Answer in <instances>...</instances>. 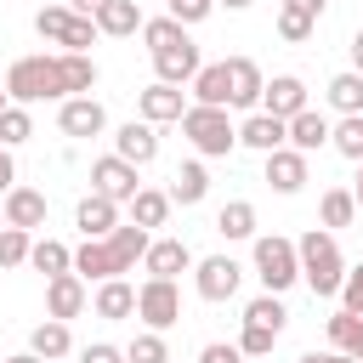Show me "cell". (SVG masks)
<instances>
[{"label": "cell", "instance_id": "1", "mask_svg": "<svg viewBox=\"0 0 363 363\" xmlns=\"http://www.w3.org/2000/svg\"><path fill=\"white\" fill-rule=\"evenodd\" d=\"M6 96L17 108H34V102H68V79H62V57L51 51H34V57H17L6 68Z\"/></svg>", "mask_w": 363, "mask_h": 363}, {"label": "cell", "instance_id": "2", "mask_svg": "<svg viewBox=\"0 0 363 363\" xmlns=\"http://www.w3.org/2000/svg\"><path fill=\"white\" fill-rule=\"evenodd\" d=\"M295 250H301V284H306L312 295H323V301L340 295V284H346V255H340L335 233L312 227V233L295 238Z\"/></svg>", "mask_w": 363, "mask_h": 363}, {"label": "cell", "instance_id": "3", "mask_svg": "<svg viewBox=\"0 0 363 363\" xmlns=\"http://www.w3.org/2000/svg\"><path fill=\"white\" fill-rule=\"evenodd\" d=\"M250 261H255V278H261L267 295H284L289 284H301V250H295V238H284V233H255Z\"/></svg>", "mask_w": 363, "mask_h": 363}, {"label": "cell", "instance_id": "4", "mask_svg": "<svg viewBox=\"0 0 363 363\" xmlns=\"http://www.w3.org/2000/svg\"><path fill=\"white\" fill-rule=\"evenodd\" d=\"M182 136L193 142V153L199 159H227L233 147H238V125L227 119V108H187L182 113Z\"/></svg>", "mask_w": 363, "mask_h": 363}, {"label": "cell", "instance_id": "5", "mask_svg": "<svg viewBox=\"0 0 363 363\" xmlns=\"http://www.w3.org/2000/svg\"><path fill=\"white\" fill-rule=\"evenodd\" d=\"M34 28H40V40L62 45V51H91V45L102 40L96 17H79V11H68V6H40V11H34Z\"/></svg>", "mask_w": 363, "mask_h": 363}, {"label": "cell", "instance_id": "6", "mask_svg": "<svg viewBox=\"0 0 363 363\" xmlns=\"http://www.w3.org/2000/svg\"><path fill=\"white\" fill-rule=\"evenodd\" d=\"M91 193H102V199H113V204H130V199L142 193V170L125 164L119 153H102V159H91Z\"/></svg>", "mask_w": 363, "mask_h": 363}, {"label": "cell", "instance_id": "7", "mask_svg": "<svg viewBox=\"0 0 363 363\" xmlns=\"http://www.w3.org/2000/svg\"><path fill=\"white\" fill-rule=\"evenodd\" d=\"M136 318L147 323V329H170L176 318H182V289L170 284V278H147V284H136Z\"/></svg>", "mask_w": 363, "mask_h": 363}, {"label": "cell", "instance_id": "8", "mask_svg": "<svg viewBox=\"0 0 363 363\" xmlns=\"http://www.w3.org/2000/svg\"><path fill=\"white\" fill-rule=\"evenodd\" d=\"M238 284H244V267H238L233 255H204V261H193V289H199V301H233Z\"/></svg>", "mask_w": 363, "mask_h": 363}, {"label": "cell", "instance_id": "9", "mask_svg": "<svg viewBox=\"0 0 363 363\" xmlns=\"http://www.w3.org/2000/svg\"><path fill=\"white\" fill-rule=\"evenodd\" d=\"M312 102H306V79L301 74H272L267 79V91H261V113H272V119H295V113H306Z\"/></svg>", "mask_w": 363, "mask_h": 363}, {"label": "cell", "instance_id": "10", "mask_svg": "<svg viewBox=\"0 0 363 363\" xmlns=\"http://www.w3.org/2000/svg\"><path fill=\"white\" fill-rule=\"evenodd\" d=\"M57 130L62 136H102L108 130V113H102V102L96 96H68V102H57Z\"/></svg>", "mask_w": 363, "mask_h": 363}, {"label": "cell", "instance_id": "11", "mask_svg": "<svg viewBox=\"0 0 363 363\" xmlns=\"http://www.w3.org/2000/svg\"><path fill=\"white\" fill-rule=\"evenodd\" d=\"M187 108H193V102H187L176 85H159V79H153L147 91H136V113H142L147 125H182Z\"/></svg>", "mask_w": 363, "mask_h": 363}, {"label": "cell", "instance_id": "12", "mask_svg": "<svg viewBox=\"0 0 363 363\" xmlns=\"http://www.w3.org/2000/svg\"><path fill=\"white\" fill-rule=\"evenodd\" d=\"M113 153L125 159V164H153L159 159V125H147V119H130V125H119L113 130Z\"/></svg>", "mask_w": 363, "mask_h": 363}, {"label": "cell", "instance_id": "13", "mask_svg": "<svg viewBox=\"0 0 363 363\" xmlns=\"http://www.w3.org/2000/svg\"><path fill=\"white\" fill-rule=\"evenodd\" d=\"M238 147H250V153H261V159H267V153H278V147H289V125L255 108V113H250V119L238 125Z\"/></svg>", "mask_w": 363, "mask_h": 363}, {"label": "cell", "instance_id": "14", "mask_svg": "<svg viewBox=\"0 0 363 363\" xmlns=\"http://www.w3.org/2000/svg\"><path fill=\"white\" fill-rule=\"evenodd\" d=\"M85 278L79 272H62V278H45V318H57V323H68V318H79L85 312Z\"/></svg>", "mask_w": 363, "mask_h": 363}, {"label": "cell", "instance_id": "15", "mask_svg": "<svg viewBox=\"0 0 363 363\" xmlns=\"http://www.w3.org/2000/svg\"><path fill=\"white\" fill-rule=\"evenodd\" d=\"M199 68H204V62H199V45H193V40H187V45H170V51L153 57V79H159V85H176V91L193 85Z\"/></svg>", "mask_w": 363, "mask_h": 363}, {"label": "cell", "instance_id": "16", "mask_svg": "<svg viewBox=\"0 0 363 363\" xmlns=\"http://www.w3.org/2000/svg\"><path fill=\"white\" fill-rule=\"evenodd\" d=\"M227 85H233V102H227V108H261L267 74H261L255 57H227Z\"/></svg>", "mask_w": 363, "mask_h": 363}, {"label": "cell", "instance_id": "17", "mask_svg": "<svg viewBox=\"0 0 363 363\" xmlns=\"http://www.w3.org/2000/svg\"><path fill=\"white\" fill-rule=\"evenodd\" d=\"M187 267H193V250H187L182 238H153L147 255H142V272H147V278H170V284H176V272H187Z\"/></svg>", "mask_w": 363, "mask_h": 363}, {"label": "cell", "instance_id": "18", "mask_svg": "<svg viewBox=\"0 0 363 363\" xmlns=\"http://www.w3.org/2000/svg\"><path fill=\"white\" fill-rule=\"evenodd\" d=\"M267 187L272 193H301L306 187V153H295V147H278V153H267Z\"/></svg>", "mask_w": 363, "mask_h": 363}, {"label": "cell", "instance_id": "19", "mask_svg": "<svg viewBox=\"0 0 363 363\" xmlns=\"http://www.w3.org/2000/svg\"><path fill=\"white\" fill-rule=\"evenodd\" d=\"M0 210H6V227H23V233L45 227V193L40 187H11L0 199Z\"/></svg>", "mask_w": 363, "mask_h": 363}, {"label": "cell", "instance_id": "20", "mask_svg": "<svg viewBox=\"0 0 363 363\" xmlns=\"http://www.w3.org/2000/svg\"><path fill=\"white\" fill-rule=\"evenodd\" d=\"M74 227H79L85 238H108V233L119 227V204L102 199V193H85V199L74 204Z\"/></svg>", "mask_w": 363, "mask_h": 363}, {"label": "cell", "instance_id": "21", "mask_svg": "<svg viewBox=\"0 0 363 363\" xmlns=\"http://www.w3.org/2000/svg\"><path fill=\"white\" fill-rule=\"evenodd\" d=\"M329 136H335V125H329L318 108H306V113H295V119H289V147H295V153H306V159H312L318 147H329Z\"/></svg>", "mask_w": 363, "mask_h": 363}, {"label": "cell", "instance_id": "22", "mask_svg": "<svg viewBox=\"0 0 363 363\" xmlns=\"http://www.w3.org/2000/svg\"><path fill=\"white\" fill-rule=\"evenodd\" d=\"M91 306H96V318H108V323H119V318H136V284H125V278H108V284H96Z\"/></svg>", "mask_w": 363, "mask_h": 363}, {"label": "cell", "instance_id": "23", "mask_svg": "<svg viewBox=\"0 0 363 363\" xmlns=\"http://www.w3.org/2000/svg\"><path fill=\"white\" fill-rule=\"evenodd\" d=\"M142 6L136 0H108L102 11H96V28L108 34V40H130V34H142Z\"/></svg>", "mask_w": 363, "mask_h": 363}, {"label": "cell", "instance_id": "24", "mask_svg": "<svg viewBox=\"0 0 363 363\" xmlns=\"http://www.w3.org/2000/svg\"><path fill=\"white\" fill-rule=\"evenodd\" d=\"M187 91H193V102H199V108H227V102H233L227 62H204V68H199V79H193Z\"/></svg>", "mask_w": 363, "mask_h": 363}, {"label": "cell", "instance_id": "25", "mask_svg": "<svg viewBox=\"0 0 363 363\" xmlns=\"http://www.w3.org/2000/svg\"><path fill=\"white\" fill-rule=\"evenodd\" d=\"M28 352H34V357H45V363L68 357V352H74V335H68V323H57V318L34 323V329H28Z\"/></svg>", "mask_w": 363, "mask_h": 363}, {"label": "cell", "instance_id": "26", "mask_svg": "<svg viewBox=\"0 0 363 363\" xmlns=\"http://www.w3.org/2000/svg\"><path fill=\"white\" fill-rule=\"evenodd\" d=\"M204 193H210V170H204L199 159L176 164V176H170V204H204Z\"/></svg>", "mask_w": 363, "mask_h": 363}, {"label": "cell", "instance_id": "27", "mask_svg": "<svg viewBox=\"0 0 363 363\" xmlns=\"http://www.w3.org/2000/svg\"><path fill=\"white\" fill-rule=\"evenodd\" d=\"M28 267H34V272H45V278H62V272H74V250H68L62 238H34Z\"/></svg>", "mask_w": 363, "mask_h": 363}, {"label": "cell", "instance_id": "28", "mask_svg": "<svg viewBox=\"0 0 363 363\" xmlns=\"http://www.w3.org/2000/svg\"><path fill=\"white\" fill-rule=\"evenodd\" d=\"M323 329H329V346H335V352H346V357H357V363H363V318H357V312H346V306H340Z\"/></svg>", "mask_w": 363, "mask_h": 363}, {"label": "cell", "instance_id": "29", "mask_svg": "<svg viewBox=\"0 0 363 363\" xmlns=\"http://www.w3.org/2000/svg\"><path fill=\"white\" fill-rule=\"evenodd\" d=\"M187 40H193V34H187V28L170 17V11L142 23V45H147V57H159V51H170V45H187Z\"/></svg>", "mask_w": 363, "mask_h": 363}, {"label": "cell", "instance_id": "30", "mask_svg": "<svg viewBox=\"0 0 363 363\" xmlns=\"http://www.w3.org/2000/svg\"><path fill=\"white\" fill-rule=\"evenodd\" d=\"M170 210H176V204H170V193H159V187H142V193L130 199V221H136V227H147V233H153V227H164V221H170Z\"/></svg>", "mask_w": 363, "mask_h": 363}, {"label": "cell", "instance_id": "31", "mask_svg": "<svg viewBox=\"0 0 363 363\" xmlns=\"http://www.w3.org/2000/svg\"><path fill=\"white\" fill-rule=\"evenodd\" d=\"M318 216H323V233L352 227V221H357V199H352V187H329V193L318 199Z\"/></svg>", "mask_w": 363, "mask_h": 363}, {"label": "cell", "instance_id": "32", "mask_svg": "<svg viewBox=\"0 0 363 363\" xmlns=\"http://www.w3.org/2000/svg\"><path fill=\"white\" fill-rule=\"evenodd\" d=\"M216 233L221 238H255V204L250 199H227L216 210Z\"/></svg>", "mask_w": 363, "mask_h": 363}, {"label": "cell", "instance_id": "33", "mask_svg": "<svg viewBox=\"0 0 363 363\" xmlns=\"http://www.w3.org/2000/svg\"><path fill=\"white\" fill-rule=\"evenodd\" d=\"M323 96H329V108H335L340 119H346V113H363V74H352V68L335 74V79L323 85Z\"/></svg>", "mask_w": 363, "mask_h": 363}, {"label": "cell", "instance_id": "34", "mask_svg": "<svg viewBox=\"0 0 363 363\" xmlns=\"http://www.w3.org/2000/svg\"><path fill=\"white\" fill-rule=\"evenodd\" d=\"M244 323H261V329H272V335H284V323H289V306H284V295H255L250 306H244Z\"/></svg>", "mask_w": 363, "mask_h": 363}, {"label": "cell", "instance_id": "35", "mask_svg": "<svg viewBox=\"0 0 363 363\" xmlns=\"http://www.w3.org/2000/svg\"><path fill=\"white\" fill-rule=\"evenodd\" d=\"M125 363H170V346L159 329H136L130 346H125Z\"/></svg>", "mask_w": 363, "mask_h": 363}, {"label": "cell", "instance_id": "36", "mask_svg": "<svg viewBox=\"0 0 363 363\" xmlns=\"http://www.w3.org/2000/svg\"><path fill=\"white\" fill-rule=\"evenodd\" d=\"M329 147H335L340 159H352V164H363V113H346V119L335 125V136H329Z\"/></svg>", "mask_w": 363, "mask_h": 363}, {"label": "cell", "instance_id": "37", "mask_svg": "<svg viewBox=\"0 0 363 363\" xmlns=\"http://www.w3.org/2000/svg\"><path fill=\"white\" fill-rule=\"evenodd\" d=\"M28 136H34V113H28V108H17V102H11V108H6V113H0V147H23V142H28Z\"/></svg>", "mask_w": 363, "mask_h": 363}, {"label": "cell", "instance_id": "38", "mask_svg": "<svg viewBox=\"0 0 363 363\" xmlns=\"http://www.w3.org/2000/svg\"><path fill=\"white\" fill-rule=\"evenodd\" d=\"M28 250H34V233H23V227H6V233H0V272H11V267H28Z\"/></svg>", "mask_w": 363, "mask_h": 363}, {"label": "cell", "instance_id": "39", "mask_svg": "<svg viewBox=\"0 0 363 363\" xmlns=\"http://www.w3.org/2000/svg\"><path fill=\"white\" fill-rule=\"evenodd\" d=\"M272 346H278V335H272V329L244 323V335H238V352H244V357H272Z\"/></svg>", "mask_w": 363, "mask_h": 363}, {"label": "cell", "instance_id": "40", "mask_svg": "<svg viewBox=\"0 0 363 363\" xmlns=\"http://www.w3.org/2000/svg\"><path fill=\"white\" fill-rule=\"evenodd\" d=\"M312 17H301V11H289V6H278V34L289 40V45H301V40H312Z\"/></svg>", "mask_w": 363, "mask_h": 363}, {"label": "cell", "instance_id": "41", "mask_svg": "<svg viewBox=\"0 0 363 363\" xmlns=\"http://www.w3.org/2000/svg\"><path fill=\"white\" fill-rule=\"evenodd\" d=\"M216 11V0H170V17L182 23V28H193V23H204Z\"/></svg>", "mask_w": 363, "mask_h": 363}, {"label": "cell", "instance_id": "42", "mask_svg": "<svg viewBox=\"0 0 363 363\" xmlns=\"http://www.w3.org/2000/svg\"><path fill=\"white\" fill-rule=\"evenodd\" d=\"M340 306L363 318V261H357V267H346V284H340Z\"/></svg>", "mask_w": 363, "mask_h": 363}, {"label": "cell", "instance_id": "43", "mask_svg": "<svg viewBox=\"0 0 363 363\" xmlns=\"http://www.w3.org/2000/svg\"><path fill=\"white\" fill-rule=\"evenodd\" d=\"M199 363H244V352H238V340H210V346H199Z\"/></svg>", "mask_w": 363, "mask_h": 363}, {"label": "cell", "instance_id": "44", "mask_svg": "<svg viewBox=\"0 0 363 363\" xmlns=\"http://www.w3.org/2000/svg\"><path fill=\"white\" fill-rule=\"evenodd\" d=\"M79 363H125V346H108V340H91L79 352Z\"/></svg>", "mask_w": 363, "mask_h": 363}, {"label": "cell", "instance_id": "45", "mask_svg": "<svg viewBox=\"0 0 363 363\" xmlns=\"http://www.w3.org/2000/svg\"><path fill=\"white\" fill-rule=\"evenodd\" d=\"M284 6H289V11H301V17H312V23L329 11V0H284Z\"/></svg>", "mask_w": 363, "mask_h": 363}, {"label": "cell", "instance_id": "46", "mask_svg": "<svg viewBox=\"0 0 363 363\" xmlns=\"http://www.w3.org/2000/svg\"><path fill=\"white\" fill-rule=\"evenodd\" d=\"M11 187H17V164H11V147H6V153H0V199H6Z\"/></svg>", "mask_w": 363, "mask_h": 363}, {"label": "cell", "instance_id": "47", "mask_svg": "<svg viewBox=\"0 0 363 363\" xmlns=\"http://www.w3.org/2000/svg\"><path fill=\"white\" fill-rule=\"evenodd\" d=\"M108 0H68V11H79V17H96Z\"/></svg>", "mask_w": 363, "mask_h": 363}, {"label": "cell", "instance_id": "48", "mask_svg": "<svg viewBox=\"0 0 363 363\" xmlns=\"http://www.w3.org/2000/svg\"><path fill=\"white\" fill-rule=\"evenodd\" d=\"M352 74H363V28L352 34Z\"/></svg>", "mask_w": 363, "mask_h": 363}, {"label": "cell", "instance_id": "49", "mask_svg": "<svg viewBox=\"0 0 363 363\" xmlns=\"http://www.w3.org/2000/svg\"><path fill=\"white\" fill-rule=\"evenodd\" d=\"M352 199H357V216H363V164H357V182H352Z\"/></svg>", "mask_w": 363, "mask_h": 363}, {"label": "cell", "instance_id": "50", "mask_svg": "<svg viewBox=\"0 0 363 363\" xmlns=\"http://www.w3.org/2000/svg\"><path fill=\"white\" fill-rule=\"evenodd\" d=\"M216 6H227V11H250L255 0H216Z\"/></svg>", "mask_w": 363, "mask_h": 363}, {"label": "cell", "instance_id": "51", "mask_svg": "<svg viewBox=\"0 0 363 363\" xmlns=\"http://www.w3.org/2000/svg\"><path fill=\"white\" fill-rule=\"evenodd\" d=\"M301 363H329V352H301Z\"/></svg>", "mask_w": 363, "mask_h": 363}, {"label": "cell", "instance_id": "52", "mask_svg": "<svg viewBox=\"0 0 363 363\" xmlns=\"http://www.w3.org/2000/svg\"><path fill=\"white\" fill-rule=\"evenodd\" d=\"M6 363H45V357H34V352H17V357H6Z\"/></svg>", "mask_w": 363, "mask_h": 363}, {"label": "cell", "instance_id": "53", "mask_svg": "<svg viewBox=\"0 0 363 363\" xmlns=\"http://www.w3.org/2000/svg\"><path fill=\"white\" fill-rule=\"evenodd\" d=\"M329 363H357V357H346V352H329Z\"/></svg>", "mask_w": 363, "mask_h": 363}, {"label": "cell", "instance_id": "54", "mask_svg": "<svg viewBox=\"0 0 363 363\" xmlns=\"http://www.w3.org/2000/svg\"><path fill=\"white\" fill-rule=\"evenodd\" d=\"M6 108H11V96H6V85H0V113H6Z\"/></svg>", "mask_w": 363, "mask_h": 363}, {"label": "cell", "instance_id": "55", "mask_svg": "<svg viewBox=\"0 0 363 363\" xmlns=\"http://www.w3.org/2000/svg\"><path fill=\"white\" fill-rule=\"evenodd\" d=\"M0 233H6V210H0Z\"/></svg>", "mask_w": 363, "mask_h": 363}, {"label": "cell", "instance_id": "56", "mask_svg": "<svg viewBox=\"0 0 363 363\" xmlns=\"http://www.w3.org/2000/svg\"><path fill=\"white\" fill-rule=\"evenodd\" d=\"M0 153H6V147H0Z\"/></svg>", "mask_w": 363, "mask_h": 363}]
</instances>
